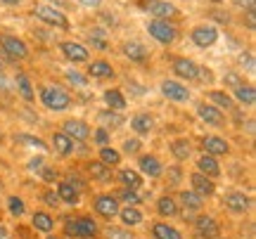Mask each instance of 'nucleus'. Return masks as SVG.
<instances>
[{
  "label": "nucleus",
  "mask_w": 256,
  "mask_h": 239,
  "mask_svg": "<svg viewBox=\"0 0 256 239\" xmlns=\"http://www.w3.org/2000/svg\"><path fill=\"white\" fill-rule=\"evenodd\" d=\"M38 100H40V104H43L48 111H55V114L72 109V95H69L66 88L57 85V83H46V85H40Z\"/></svg>",
  "instance_id": "nucleus-1"
},
{
  "label": "nucleus",
  "mask_w": 256,
  "mask_h": 239,
  "mask_svg": "<svg viewBox=\"0 0 256 239\" xmlns=\"http://www.w3.org/2000/svg\"><path fill=\"white\" fill-rule=\"evenodd\" d=\"M64 235L72 239H95L100 237V223L92 216H76V218H66L64 221Z\"/></svg>",
  "instance_id": "nucleus-2"
},
{
  "label": "nucleus",
  "mask_w": 256,
  "mask_h": 239,
  "mask_svg": "<svg viewBox=\"0 0 256 239\" xmlns=\"http://www.w3.org/2000/svg\"><path fill=\"white\" fill-rule=\"evenodd\" d=\"M90 209H92V213H95L100 221L112 223L114 218H116V216H119L121 204L116 202V197H114V194L102 192V194H95V197H92Z\"/></svg>",
  "instance_id": "nucleus-3"
},
{
  "label": "nucleus",
  "mask_w": 256,
  "mask_h": 239,
  "mask_svg": "<svg viewBox=\"0 0 256 239\" xmlns=\"http://www.w3.org/2000/svg\"><path fill=\"white\" fill-rule=\"evenodd\" d=\"M147 33L154 38L159 45H174L178 40V28L171 24V21H164V19H150L145 24Z\"/></svg>",
  "instance_id": "nucleus-4"
},
{
  "label": "nucleus",
  "mask_w": 256,
  "mask_h": 239,
  "mask_svg": "<svg viewBox=\"0 0 256 239\" xmlns=\"http://www.w3.org/2000/svg\"><path fill=\"white\" fill-rule=\"evenodd\" d=\"M223 206H226V211H228L230 216L244 218V216L252 211V199H249V194L240 192V190H230V192H226V197H223Z\"/></svg>",
  "instance_id": "nucleus-5"
},
{
  "label": "nucleus",
  "mask_w": 256,
  "mask_h": 239,
  "mask_svg": "<svg viewBox=\"0 0 256 239\" xmlns=\"http://www.w3.org/2000/svg\"><path fill=\"white\" fill-rule=\"evenodd\" d=\"M34 14H36L43 24H48V26L62 28V31H69V26H72L66 14H64L62 9H57L55 5H38V7L34 9Z\"/></svg>",
  "instance_id": "nucleus-6"
},
{
  "label": "nucleus",
  "mask_w": 256,
  "mask_h": 239,
  "mask_svg": "<svg viewBox=\"0 0 256 239\" xmlns=\"http://www.w3.org/2000/svg\"><path fill=\"white\" fill-rule=\"evenodd\" d=\"M164 168L166 166L162 164V159L156 157V154H138V166L136 171L142 178H150V180H159L162 175H164Z\"/></svg>",
  "instance_id": "nucleus-7"
},
{
  "label": "nucleus",
  "mask_w": 256,
  "mask_h": 239,
  "mask_svg": "<svg viewBox=\"0 0 256 239\" xmlns=\"http://www.w3.org/2000/svg\"><path fill=\"white\" fill-rule=\"evenodd\" d=\"M194 111H197V116H200L202 123H206L211 128H223V126L228 123V116H226L218 107H214L211 102H197Z\"/></svg>",
  "instance_id": "nucleus-8"
},
{
  "label": "nucleus",
  "mask_w": 256,
  "mask_h": 239,
  "mask_svg": "<svg viewBox=\"0 0 256 239\" xmlns=\"http://www.w3.org/2000/svg\"><path fill=\"white\" fill-rule=\"evenodd\" d=\"M140 7L145 9L150 17H154V19H171V17H178L180 14V9L176 7L171 0H142L140 2Z\"/></svg>",
  "instance_id": "nucleus-9"
},
{
  "label": "nucleus",
  "mask_w": 256,
  "mask_h": 239,
  "mask_svg": "<svg viewBox=\"0 0 256 239\" xmlns=\"http://www.w3.org/2000/svg\"><path fill=\"white\" fill-rule=\"evenodd\" d=\"M192 228H194V232H197L200 239H218L220 237V223L216 221L214 216H209V213L194 216Z\"/></svg>",
  "instance_id": "nucleus-10"
},
{
  "label": "nucleus",
  "mask_w": 256,
  "mask_h": 239,
  "mask_svg": "<svg viewBox=\"0 0 256 239\" xmlns=\"http://www.w3.org/2000/svg\"><path fill=\"white\" fill-rule=\"evenodd\" d=\"M60 130H62L72 142H88V140H90V133H92V128L83 119H64Z\"/></svg>",
  "instance_id": "nucleus-11"
},
{
  "label": "nucleus",
  "mask_w": 256,
  "mask_h": 239,
  "mask_svg": "<svg viewBox=\"0 0 256 239\" xmlns=\"http://www.w3.org/2000/svg\"><path fill=\"white\" fill-rule=\"evenodd\" d=\"M190 40H192V45H197L200 50L214 47L216 40H218V28L214 26V24H197L190 31Z\"/></svg>",
  "instance_id": "nucleus-12"
},
{
  "label": "nucleus",
  "mask_w": 256,
  "mask_h": 239,
  "mask_svg": "<svg viewBox=\"0 0 256 239\" xmlns=\"http://www.w3.org/2000/svg\"><path fill=\"white\" fill-rule=\"evenodd\" d=\"M159 90L164 95L168 102H178V104H185V102H190V90H188V85L180 81H176V78H164L162 85H159Z\"/></svg>",
  "instance_id": "nucleus-13"
},
{
  "label": "nucleus",
  "mask_w": 256,
  "mask_h": 239,
  "mask_svg": "<svg viewBox=\"0 0 256 239\" xmlns=\"http://www.w3.org/2000/svg\"><path fill=\"white\" fill-rule=\"evenodd\" d=\"M176 202H178V206H180L183 213H188V216H200V213H204L206 199H202L200 194H194L192 190H178Z\"/></svg>",
  "instance_id": "nucleus-14"
},
{
  "label": "nucleus",
  "mask_w": 256,
  "mask_h": 239,
  "mask_svg": "<svg viewBox=\"0 0 256 239\" xmlns=\"http://www.w3.org/2000/svg\"><path fill=\"white\" fill-rule=\"evenodd\" d=\"M86 178L88 180H92V183L98 185H112L114 183V168H110V166H104L102 161H98V159H90V161H86Z\"/></svg>",
  "instance_id": "nucleus-15"
},
{
  "label": "nucleus",
  "mask_w": 256,
  "mask_h": 239,
  "mask_svg": "<svg viewBox=\"0 0 256 239\" xmlns=\"http://www.w3.org/2000/svg\"><path fill=\"white\" fill-rule=\"evenodd\" d=\"M0 47H2V52L10 57V59H17V62H24L28 59V45L17 36H0Z\"/></svg>",
  "instance_id": "nucleus-16"
},
{
  "label": "nucleus",
  "mask_w": 256,
  "mask_h": 239,
  "mask_svg": "<svg viewBox=\"0 0 256 239\" xmlns=\"http://www.w3.org/2000/svg\"><path fill=\"white\" fill-rule=\"evenodd\" d=\"M188 183H190V190H192V192L200 194L202 199H211V197H216V192H218L216 180H211V178L197 173V171H192V173L188 175Z\"/></svg>",
  "instance_id": "nucleus-17"
},
{
  "label": "nucleus",
  "mask_w": 256,
  "mask_h": 239,
  "mask_svg": "<svg viewBox=\"0 0 256 239\" xmlns=\"http://www.w3.org/2000/svg\"><path fill=\"white\" fill-rule=\"evenodd\" d=\"M60 52L66 62H74V64H88L90 62V52L88 47L76 43V40H62L60 43Z\"/></svg>",
  "instance_id": "nucleus-18"
},
{
  "label": "nucleus",
  "mask_w": 256,
  "mask_h": 239,
  "mask_svg": "<svg viewBox=\"0 0 256 239\" xmlns=\"http://www.w3.org/2000/svg\"><path fill=\"white\" fill-rule=\"evenodd\" d=\"M202 145V154H209L214 159H220V157H228L230 154V142L226 138H220V135H204L200 140Z\"/></svg>",
  "instance_id": "nucleus-19"
},
{
  "label": "nucleus",
  "mask_w": 256,
  "mask_h": 239,
  "mask_svg": "<svg viewBox=\"0 0 256 239\" xmlns=\"http://www.w3.org/2000/svg\"><path fill=\"white\" fill-rule=\"evenodd\" d=\"M197 69H200V64H194L190 57H183V55H178L174 57V62H171V71H174V76H178L176 81H197Z\"/></svg>",
  "instance_id": "nucleus-20"
},
{
  "label": "nucleus",
  "mask_w": 256,
  "mask_h": 239,
  "mask_svg": "<svg viewBox=\"0 0 256 239\" xmlns=\"http://www.w3.org/2000/svg\"><path fill=\"white\" fill-rule=\"evenodd\" d=\"M154 211H156V216H159V221H174V218L180 216V206H178L174 194L166 192L154 202Z\"/></svg>",
  "instance_id": "nucleus-21"
},
{
  "label": "nucleus",
  "mask_w": 256,
  "mask_h": 239,
  "mask_svg": "<svg viewBox=\"0 0 256 239\" xmlns=\"http://www.w3.org/2000/svg\"><path fill=\"white\" fill-rule=\"evenodd\" d=\"M147 232L152 235V239H185L183 230L176 228L171 221H152Z\"/></svg>",
  "instance_id": "nucleus-22"
},
{
  "label": "nucleus",
  "mask_w": 256,
  "mask_h": 239,
  "mask_svg": "<svg viewBox=\"0 0 256 239\" xmlns=\"http://www.w3.org/2000/svg\"><path fill=\"white\" fill-rule=\"evenodd\" d=\"M121 55L126 57L128 62H133V64H145L150 62V50H147L140 40H126V43H121Z\"/></svg>",
  "instance_id": "nucleus-23"
},
{
  "label": "nucleus",
  "mask_w": 256,
  "mask_h": 239,
  "mask_svg": "<svg viewBox=\"0 0 256 239\" xmlns=\"http://www.w3.org/2000/svg\"><path fill=\"white\" fill-rule=\"evenodd\" d=\"M114 180L121 185V187H128V190H142V185H145V178L138 173L136 168H130V166H119V171L114 173Z\"/></svg>",
  "instance_id": "nucleus-24"
},
{
  "label": "nucleus",
  "mask_w": 256,
  "mask_h": 239,
  "mask_svg": "<svg viewBox=\"0 0 256 239\" xmlns=\"http://www.w3.org/2000/svg\"><path fill=\"white\" fill-rule=\"evenodd\" d=\"M130 130L136 133V138H150V133L154 130V116L147 111H138L130 116Z\"/></svg>",
  "instance_id": "nucleus-25"
},
{
  "label": "nucleus",
  "mask_w": 256,
  "mask_h": 239,
  "mask_svg": "<svg viewBox=\"0 0 256 239\" xmlns=\"http://www.w3.org/2000/svg\"><path fill=\"white\" fill-rule=\"evenodd\" d=\"M168 152H171V157L176 159V164H185V161H190L194 157V147H192V142L188 138H176L168 142Z\"/></svg>",
  "instance_id": "nucleus-26"
},
{
  "label": "nucleus",
  "mask_w": 256,
  "mask_h": 239,
  "mask_svg": "<svg viewBox=\"0 0 256 239\" xmlns=\"http://www.w3.org/2000/svg\"><path fill=\"white\" fill-rule=\"evenodd\" d=\"M86 76L88 78H98V81H107V78H114L116 76V69L107 62V59H92L86 66Z\"/></svg>",
  "instance_id": "nucleus-27"
},
{
  "label": "nucleus",
  "mask_w": 256,
  "mask_h": 239,
  "mask_svg": "<svg viewBox=\"0 0 256 239\" xmlns=\"http://www.w3.org/2000/svg\"><path fill=\"white\" fill-rule=\"evenodd\" d=\"M31 228L36 232H43V235H52L57 228V221L50 211H34L31 213Z\"/></svg>",
  "instance_id": "nucleus-28"
},
{
  "label": "nucleus",
  "mask_w": 256,
  "mask_h": 239,
  "mask_svg": "<svg viewBox=\"0 0 256 239\" xmlns=\"http://www.w3.org/2000/svg\"><path fill=\"white\" fill-rule=\"evenodd\" d=\"M194 166H197V173L206 175V178H211V180L220 178V173H223L218 159L209 157V154H200V157H197V161H194Z\"/></svg>",
  "instance_id": "nucleus-29"
},
{
  "label": "nucleus",
  "mask_w": 256,
  "mask_h": 239,
  "mask_svg": "<svg viewBox=\"0 0 256 239\" xmlns=\"http://www.w3.org/2000/svg\"><path fill=\"white\" fill-rule=\"evenodd\" d=\"M50 147H52V152H55L60 159H69L74 154V142L64 135L62 130H55V133L50 135Z\"/></svg>",
  "instance_id": "nucleus-30"
},
{
  "label": "nucleus",
  "mask_w": 256,
  "mask_h": 239,
  "mask_svg": "<svg viewBox=\"0 0 256 239\" xmlns=\"http://www.w3.org/2000/svg\"><path fill=\"white\" fill-rule=\"evenodd\" d=\"M14 88H17V95L24 102H36V90H34V83H31V76L24 74V71H17L14 74Z\"/></svg>",
  "instance_id": "nucleus-31"
},
{
  "label": "nucleus",
  "mask_w": 256,
  "mask_h": 239,
  "mask_svg": "<svg viewBox=\"0 0 256 239\" xmlns=\"http://www.w3.org/2000/svg\"><path fill=\"white\" fill-rule=\"evenodd\" d=\"M55 192L60 197L62 206H78L81 204V194L76 192L69 183H64V180H57L55 183Z\"/></svg>",
  "instance_id": "nucleus-32"
},
{
  "label": "nucleus",
  "mask_w": 256,
  "mask_h": 239,
  "mask_svg": "<svg viewBox=\"0 0 256 239\" xmlns=\"http://www.w3.org/2000/svg\"><path fill=\"white\" fill-rule=\"evenodd\" d=\"M116 218L121 221L124 228H138V225L145 223V213L140 211L138 206H121V211Z\"/></svg>",
  "instance_id": "nucleus-33"
},
{
  "label": "nucleus",
  "mask_w": 256,
  "mask_h": 239,
  "mask_svg": "<svg viewBox=\"0 0 256 239\" xmlns=\"http://www.w3.org/2000/svg\"><path fill=\"white\" fill-rule=\"evenodd\" d=\"M230 95H232L235 104H242V107H254L256 104V88L252 83H242V85L235 88Z\"/></svg>",
  "instance_id": "nucleus-34"
},
{
  "label": "nucleus",
  "mask_w": 256,
  "mask_h": 239,
  "mask_svg": "<svg viewBox=\"0 0 256 239\" xmlns=\"http://www.w3.org/2000/svg\"><path fill=\"white\" fill-rule=\"evenodd\" d=\"M102 100H104V104H107V109H112V111H124L128 107L126 95H124V90H119V88L104 90L102 92Z\"/></svg>",
  "instance_id": "nucleus-35"
},
{
  "label": "nucleus",
  "mask_w": 256,
  "mask_h": 239,
  "mask_svg": "<svg viewBox=\"0 0 256 239\" xmlns=\"http://www.w3.org/2000/svg\"><path fill=\"white\" fill-rule=\"evenodd\" d=\"M98 121H100V128L104 130H119L124 123H126V119H124V114H119V111H112V109H104L98 114Z\"/></svg>",
  "instance_id": "nucleus-36"
},
{
  "label": "nucleus",
  "mask_w": 256,
  "mask_h": 239,
  "mask_svg": "<svg viewBox=\"0 0 256 239\" xmlns=\"http://www.w3.org/2000/svg\"><path fill=\"white\" fill-rule=\"evenodd\" d=\"M206 97H209L211 104H214V107H218L223 114L235 109V100H232V95H230L228 90H209L206 92Z\"/></svg>",
  "instance_id": "nucleus-37"
},
{
  "label": "nucleus",
  "mask_w": 256,
  "mask_h": 239,
  "mask_svg": "<svg viewBox=\"0 0 256 239\" xmlns=\"http://www.w3.org/2000/svg\"><path fill=\"white\" fill-rule=\"evenodd\" d=\"M98 161H102V164L110 166V168H119L121 161H124V154H121L116 147L107 145V147H100V149H98Z\"/></svg>",
  "instance_id": "nucleus-38"
},
{
  "label": "nucleus",
  "mask_w": 256,
  "mask_h": 239,
  "mask_svg": "<svg viewBox=\"0 0 256 239\" xmlns=\"http://www.w3.org/2000/svg\"><path fill=\"white\" fill-rule=\"evenodd\" d=\"M64 183H69L76 190L78 194H86L88 190H90V185H88V178L81 173V171H76V168H69L66 173H64V178H62Z\"/></svg>",
  "instance_id": "nucleus-39"
},
{
  "label": "nucleus",
  "mask_w": 256,
  "mask_h": 239,
  "mask_svg": "<svg viewBox=\"0 0 256 239\" xmlns=\"http://www.w3.org/2000/svg\"><path fill=\"white\" fill-rule=\"evenodd\" d=\"M166 180V190H176V187H180V183H183L185 178V171L180 164L176 166H168V168H164V175H162Z\"/></svg>",
  "instance_id": "nucleus-40"
},
{
  "label": "nucleus",
  "mask_w": 256,
  "mask_h": 239,
  "mask_svg": "<svg viewBox=\"0 0 256 239\" xmlns=\"http://www.w3.org/2000/svg\"><path fill=\"white\" fill-rule=\"evenodd\" d=\"M102 239H136V235H133V230H128V228H124V225H104L100 230Z\"/></svg>",
  "instance_id": "nucleus-41"
},
{
  "label": "nucleus",
  "mask_w": 256,
  "mask_h": 239,
  "mask_svg": "<svg viewBox=\"0 0 256 239\" xmlns=\"http://www.w3.org/2000/svg\"><path fill=\"white\" fill-rule=\"evenodd\" d=\"M114 197H116V202H119L121 206H140V204H142L140 192H138V190H128V187H119Z\"/></svg>",
  "instance_id": "nucleus-42"
},
{
  "label": "nucleus",
  "mask_w": 256,
  "mask_h": 239,
  "mask_svg": "<svg viewBox=\"0 0 256 239\" xmlns=\"http://www.w3.org/2000/svg\"><path fill=\"white\" fill-rule=\"evenodd\" d=\"M12 140H14V142H22V145H28V147H34V149H38L40 154L50 152V147H48L46 140L36 138V135H31V133H17V135H14Z\"/></svg>",
  "instance_id": "nucleus-43"
},
{
  "label": "nucleus",
  "mask_w": 256,
  "mask_h": 239,
  "mask_svg": "<svg viewBox=\"0 0 256 239\" xmlns=\"http://www.w3.org/2000/svg\"><path fill=\"white\" fill-rule=\"evenodd\" d=\"M8 213L12 218H24L26 216V202L17 197V194H10L8 197Z\"/></svg>",
  "instance_id": "nucleus-44"
},
{
  "label": "nucleus",
  "mask_w": 256,
  "mask_h": 239,
  "mask_svg": "<svg viewBox=\"0 0 256 239\" xmlns=\"http://www.w3.org/2000/svg\"><path fill=\"white\" fill-rule=\"evenodd\" d=\"M36 175L46 185H55L57 180H62V173H60V168H55V166H43V168H40Z\"/></svg>",
  "instance_id": "nucleus-45"
},
{
  "label": "nucleus",
  "mask_w": 256,
  "mask_h": 239,
  "mask_svg": "<svg viewBox=\"0 0 256 239\" xmlns=\"http://www.w3.org/2000/svg\"><path fill=\"white\" fill-rule=\"evenodd\" d=\"M119 152L121 154H128V157H138V154L142 152V140L140 138H126Z\"/></svg>",
  "instance_id": "nucleus-46"
},
{
  "label": "nucleus",
  "mask_w": 256,
  "mask_h": 239,
  "mask_svg": "<svg viewBox=\"0 0 256 239\" xmlns=\"http://www.w3.org/2000/svg\"><path fill=\"white\" fill-rule=\"evenodd\" d=\"M40 202L46 204L48 209H62V202H60V197H57V192L55 190H50V187H48V190H43V192H40Z\"/></svg>",
  "instance_id": "nucleus-47"
},
{
  "label": "nucleus",
  "mask_w": 256,
  "mask_h": 239,
  "mask_svg": "<svg viewBox=\"0 0 256 239\" xmlns=\"http://www.w3.org/2000/svg\"><path fill=\"white\" fill-rule=\"evenodd\" d=\"M90 138H92V142H95L98 147H107V145H110V140H112V133L110 130H104V128H95L90 133Z\"/></svg>",
  "instance_id": "nucleus-48"
},
{
  "label": "nucleus",
  "mask_w": 256,
  "mask_h": 239,
  "mask_svg": "<svg viewBox=\"0 0 256 239\" xmlns=\"http://www.w3.org/2000/svg\"><path fill=\"white\" fill-rule=\"evenodd\" d=\"M64 76H66V81L72 83V85H78V88H86V85H88V81H90L88 76L78 74V71H74V69H69V71H66Z\"/></svg>",
  "instance_id": "nucleus-49"
},
{
  "label": "nucleus",
  "mask_w": 256,
  "mask_h": 239,
  "mask_svg": "<svg viewBox=\"0 0 256 239\" xmlns=\"http://www.w3.org/2000/svg\"><path fill=\"white\" fill-rule=\"evenodd\" d=\"M240 66H242V69H247L249 74H254V69H256V62H254V52H242V55H240Z\"/></svg>",
  "instance_id": "nucleus-50"
},
{
  "label": "nucleus",
  "mask_w": 256,
  "mask_h": 239,
  "mask_svg": "<svg viewBox=\"0 0 256 239\" xmlns=\"http://www.w3.org/2000/svg\"><path fill=\"white\" fill-rule=\"evenodd\" d=\"M43 166H46V154H38V157H34V159H28V161H26V171L38 173Z\"/></svg>",
  "instance_id": "nucleus-51"
},
{
  "label": "nucleus",
  "mask_w": 256,
  "mask_h": 239,
  "mask_svg": "<svg viewBox=\"0 0 256 239\" xmlns=\"http://www.w3.org/2000/svg\"><path fill=\"white\" fill-rule=\"evenodd\" d=\"M223 83H226V85H230V88L235 90V88H240V85L244 83V78H242L240 74H235V71H228V74L223 76Z\"/></svg>",
  "instance_id": "nucleus-52"
},
{
  "label": "nucleus",
  "mask_w": 256,
  "mask_h": 239,
  "mask_svg": "<svg viewBox=\"0 0 256 239\" xmlns=\"http://www.w3.org/2000/svg\"><path fill=\"white\" fill-rule=\"evenodd\" d=\"M232 5H238L242 12H254L256 0H232Z\"/></svg>",
  "instance_id": "nucleus-53"
},
{
  "label": "nucleus",
  "mask_w": 256,
  "mask_h": 239,
  "mask_svg": "<svg viewBox=\"0 0 256 239\" xmlns=\"http://www.w3.org/2000/svg\"><path fill=\"white\" fill-rule=\"evenodd\" d=\"M78 2L88 9H100L102 7V0H78Z\"/></svg>",
  "instance_id": "nucleus-54"
},
{
  "label": "nucleus",
  "mask_w": 256,
  "mask_h": 239,
  "mask_svg": "<svg viewBox=\"0 0 256 239\" xmlns=\"http://www.w3.org/2000/svg\"><path fill=\"white\" fill-rule=\"evenodd\" d=\"M102 21H104L107 26H116V17H114V14H102Z\"/></svg>",
  "instance_id": "nucleus-55"
},
{
  "label": "nucleus",
  "mask_w": 256,
  "mask_h": 239,
  "mask_svg": "<svg viewBox=\"0 0 256 239\" xmlns=\"http://www.w3.org/2000/svg\"><path fill=\"white\" fill-rule=\"evenodd\" d=\"M244 17H247V26H249V28H254V26H256V21H254L256 14H254V12H244Z\"/></svg>",
  "instance_id": "nucleus-56"
},
{
  "label": "nucleus",
  "mask_w": 256,
  "mask_h": 239,
  "mask_svg": "<svg viewBox=\"0 0 256 239\" xmlns=\"http://www.w3.org/2000/svg\"><path fill=\"white\" fill-rule=\"evenodd\" d=\"M22 2H24V0H0V5H8V7H17Z\"/></svg>",
  "instance_id": "nucleus-57"
},
{
  "label": "nucleus",
  "mask_w": 256,
  "mask_h": 239,
  "mask_svg": "<svg viewBox=\"0 0 256 239\" xmlns=\"http://www.w3.org/2000/svg\"><path fill=\"white\" fill-rule=\"evenodd\" d=\"M0 239H8V225L0 223Z\"/></svg>",
  "instance_id": "nucleus-58"
},
{
  "label": "nucleus",
  "mask_w": 256,
  "mask_h": 239,
  "mask_svg": "<svg viewBox=\"0 0 256 239\" xmlns=\"http://www.w3.org/2000/svg\"><path fill=\"white\" fill-rule=\"evenodd\" d=\"M247 133H249V135H254V119L247 121Z\"/></svg>",
  "instance_id": "nucleus-59"
},
{
  "label": "nucleus",
  "mask_w": 256,
  "mask_h": 239,
  "mask_svg": "<svg viewBox=\"0 0 256 239\" xmlns=\"http://www.w3.org/2000/svg\"><path fill=\"white\" fill-rule=\"evenodd\" d=\"M206 2H209V5H223L226 0H206Z\"/></svg>",
  "instance_id": "nucleus-60"
},
{
  "label": "nucleus",
  "mask_w": 256,
  "mask_h": 239,
  "mask_svg": "<svg viewBox=\"0 0 256 239\" xmlns=\"http://www.w3.org/2000/svg\"><path fill=\"white\" fill-rule=\"evenodd\" d=\"M46 239H64V237H60V235H55V232H52V235H46Z\"/></svg>",
  "instance_id": "nucleus-61"
},
{
  "label": "nucleus",
  "mask_w": 256,
  "mask_h": 239,
  "mask_svg": "<svg viewBox=\"0 0 256 239\" xmlns=\"http://www.w3.org/2000/svg\"><path fill=\"white\" fill-rule=\"evenodd\" d=\"M2 69H5V62H2V59H0V74H2Z\"/></svg>",
  "instance_id": "nucleus-62"
},
{
  "label": "nucleus",
  "mask_w": 256,
  "mask_h": 239,
  "mask_svg": "<svg viewBox=\"0 0 256 239\" xmlns=\"http://www.w3.org/2000/svg\"><path fill=\"white\" fill-rule=\"evenodd\" d=\"M0 192H2V180H0Z\"/></svg>",
  "instance_id": "nucleus-63"
}]
</instances>
